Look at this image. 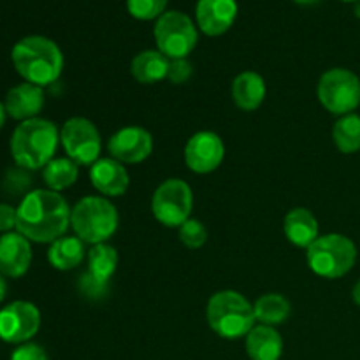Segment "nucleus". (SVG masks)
I'll return each mask as SVG.
<instances>
[{"label": "nucleus", "mask_w": 360, "mask_h": 360, "mask_svg": "<svg viewBox=\"0 0 360 360\" xmlns=\"http://www.w3.org/2000/svg\"><path fill=\"white\" fill-rule=\"evenodd\" d=\"M118 211L108 197H83L70 211V227L74 234L91 246L108 243L118 229Z\"/></svg>", "instance_id": "nucleus-5"}, {"label": "nucleus", "mask_w": 360, "mask_h": 360, "mask_svg": "<svg viewBox=\"0 0 360 360\" xmlns=\"http://www.w3.org/2000/svg\"><path fill=\"white\" fill-rule=\"evenodd\" d=\"M355 16H357L359 20H360V0H357V2H355Z\"/></svg>", "instance_id": "nucleus-37"}, {"label": "nucleus", "mask_w": 360, "mask_h": 360, "mask_svg": "<svg viewBox=\"0 0 360 360\" xmlns=\"http://www.w3.org/2000/svg\"><path fill=\"white\" fill-rule=\"evenodd\" d=\"M6 108H4V102H0V129H2L4 125H6Z\"/></svg>", "instance_id": "nucleus-35"}, {"label": "nucleus", "mask_w": 360, "mask_h": 360, "mask_svg": "<svg viewBox=\"0 0 360 360\" xmlns=\"http://www.w3.org/2000/svg\"><path fill=\"white\" fill-rule=\"evenodd\" d=\"M88 259V273L101 281H109L111 283L112 274L118 267V252L115 246L109 243H101L94 245L86 255Z\"/></svg>", "instance_id": "nucleus-25"}, {"label": "nucleus", "mask_w": 360, "mask_h": 360, "mask_svg": "<svg viewBox=\"0 0 360 360\" xmlns=\"http://www.w3.org/2000/svg\"><path fill=\"white\" fill-rule=\"evenodd\" d=\"M316 97L333 115H350L360 105V77L343 67L329 69L319 79Z\"/></svg>", "instance_id": "nucleus-7"}, {"label": "nucleus", "mask_w": 360, "mask_h": 360, "mask_svg": "<svg viewBox=\"0 0 360 360\" xmlns=\"http://www.w3.org/2000/svg\"><path fill=\"white\" fill-rule=\"evenodd\" d=\"M18 210L16 232L30 243H55L70 227V211L67 200L58 192L48 188L32 190L23 195Z\"/></svg>", "instance_id": "nucleus-1"}, {"label": "nucleus", "mask_w": 360, "mask_h": 360, "mask_svg": "<svg viewBox=\"0 0 360 360\" xmlns=\"http://www.w3.org/2000/svg\"><path fill=\"white\" fill-rule=\"evenodd\" d=\"M76 287H77V292H79L84 299H88V301H95V302L104 301V299L109 295V292H111V283H109V281L97 280V278L91 276L88 271H84V273L77 278Z\"/></svg>", "instance_id": "nucleus-28"}, {"label": "nucleus", "mask_w": 360, "mask_h": 360, "mask_svg": "<svg viewBox=\"0 0 360 360\" xmlns=\"http://www.w3.org/2000/svg\"><path fill=\"white\" fill-rule=\"evenodd\" d=\"M60 143L67 157L77 165H94L101 157V132L90 120L81 116H74L63 123L60 130Z\"/></svg>", "instance_id": "nucleus-10"}, {"label": "nucleus", "mask_w": 360, "mask_h": 360, "mask_svg": "<svg viewBox=\"0 0 360 360\" xmlns=\"http://www.w3.org/2000/svg\"><path fill=\"white\" fill-rule=\"evenodd\" d=\"M294 2H297V4H302V6H311V4H316V2H320V0H294Z\"/></svg>", "instance_id": "nucleus-36"}, {"label": "nucleus", "mask_w": 360, "mask_h": 360, "mask_svg": "<svg viewBox=\"0 0 360 360\" xmlns=\"http://www.w3.org/2000/svg\"><path fill=\"white\" fill-rule=\"evenodd\" d=\"M206 319L213 333L224 340H239L255 327L253 304L236 290L213 294L206 308Z\"/></svg>", "instance_id": "nucleus-4"}, {"label": "nucleus", "mask_w": 360, "mask_h": 360, "mask_svg": "<svg viewBox=\"0 0 360 360\" xmlns=\"http://www.w3.org/2000/svg\"><path fill=\"white\" fill-rule=\"evenodd\" d=\"M111 158L125 164H141L153 151V136L143 127H123L108 141Z\"/></svg>", "instance_id": "nucleus-13"}, {"label": "nucleus", "mask_w": 360, "mask_h": 360, "mask_svg": "<svg viewBox=\"0 0 360 360\" xmlns=\"http://www.w3.org/2000/svg\"><path fill=\"white\" fill-rule=\"evenodd\" d=\"M225 158V144L218 134L202 130L193 134L185 146L186 167L195 174L217 171Z\"/></svg>", "instance_id": "nucleus-12"}, {"label": "nucleus", "mask_w": 360, "mask_h": 360, "mask_svg": "<svg viewBox=\"0 0 360 360\" xmlns=\"http://www.w3.org/2000/svg\"><path fill=\"white\" fill-rule=\"evenodd\" d=\"M86 250L77 236H63L49 245L48 262L58 271H72L83 262Z\"/></svg>", "instance_id": "nucleus-22"}, {"label": "nucleus", "mask_w": 360, "mask_h": 360, "mask_svg": "<svg viewBox=\"0 0 360 360\" xmlns=\"http://www.w3.org/2000/svg\"><path fill=\"white\" fill-rule=\"evenodd\" d=\"M169 58L158 49H146L134 56L130 63V72L134 79L141 84H155L167 79Z\"/></svg>", "instance_id": "nucleus-21"}, {"label": "nucleus", "mask_w": 360, "mask_h": 360, "mask_svg": "<svg viewBox=\"0 0 360 360\" xmlns=\"http://www.w3.org/2000/svg\"><path fill=\"white\" fill-rule=\"evenodd\" d=\"M267 86L260 74L253 70H245L232 81V101L241 111L252 112L266 101Z\"/></svg>", "instance_id": "nucleus-19"}, {"label": "nucleus", "mask_w": 360, "mask_h": 360, "mask_svg": "<svg viewBox=\"0 0 360 360\" xmlns=\"http://www.w3.org/2000/svg\"><path fill=\"white\" fill-rule=\"evenodd\" d=\"M153 35L158 51L169 60L188 58L199 41L192 18L179 11H167L162 14L155 23Z\"/></svg>", "instance_id": "nucleus-8"}, {"label": "nucleus", "mask_w": 360, "mask_h": 360, "mask_svg": "<svg viewBox=\"0 0 360 360\" xmlns=\"http://www.w3.org/2000/svg\"><path fill=\"white\" fill-rule=\"evenodd\" d=\"M11 360H48V354L39 345L23 343L13 352Z\"/></svg>", "instance_id": "nucleus-31"}, {"label": "nucleus", "mask_w": 360, "mask_h": 360, "mask_svg": "<svg viewBox=\"0 0 360 360\" xmlns=\"http://www.w3.org/2000/svg\"><path fill=\"white\" fill-rule=\"evenodd\" d=\"M91 186L104 197H120L129 190V172L122 162L115 158H98L90 165Z\"/></svg>", "instance_id": "nucleus-16"}, {"label": "nucleus", "mask_w": 360, "mask_h": 360, "mask_svg": "<svg viewBox=\"0 0 360 360\" xmlns=\"http://www.w3.org/2000/svg\"><path fill=\"white\" fill-rule=\"evenodd\" d=\"M238 18L236 0H199L195 7L197 27L210 37L224 35Z\"/></svg>", "instance_id": "nucleus-14"}, {"label": "nucleus", "mask_w": 360, "mask_h": 360, "mask_svg": "<svg viewBox=\"0 0 360 360\" xmlns=\"http://www.w3.org/2000/svg\"><path fill=\"white\" fill-rule=\"evenodd\" d=\"M193 210V193L186 181L179 178L165 179L153 193L151 199V211L153 217L162 225L171 229H179Z\"/></svg>", "instance_id": "nucleus-9"}, {"label": "nucleus", "mask_w": 360, "mask_h": 360, "mask_svg": "<svg viewBox=\"0 0 360 360\" xmlns=\"http://www.w3.org/2000/svg\"><path fill=\"white\" fill-rule=\"evenodd\" d=\"M11 60L25 83L49 86L63 70V55L55 41L42 35H28L18 41L11 51Z\"/></svg>", "instance_id": "nucleus-2"}, {"label": "nucleus", "mask_w": 360, "mask_h": 360, "mask_svg": "<svg viewBox=\"0 0 360 360\" xmlns=\"http://www.w3.org/2000/svg\"><path fill=\"white\" fill-rule=\"evenodd\" d=\"M79 178V165L69 157L53 158L44 169H42V179H44L48 190L53 192H63L70 188Z\"/></svg>", "instance_id": "nucleus-24"}, {"label": "nucleus", "mask_w": 360, "mask_h": 360, "mask_svg": "<svg viewBox=\"0 0 360 360\" xmlns=\"http://www.w3.org/2000/svg\"><path fill=\"white\" fill-rule=\"evenodd\" d=\"M333 141L345 155L360 151V116L355 112L341 116L333 127Z\"/></svg>", "instance_id": "nucleus-26"}, {"label": "nucleus", "mask_w": 360, "mask_h": 360, "mask_svg": "<svg viewBox=\"0 0 360 360\" xmlns=\"http://www.w3.org/2000/svg\"><path fill=\"white\" fill-rule=\"evenodd\" d=\"M6 295H7V281H6V276L0 274V302L6 299Z\"/></svg>", "instance_id": "nucleus-33"}, {"label": "nucleus", "mask_w": 360, "mask_h": 360, "mask_svg": "<svg viewBox=\"0 0 360 360\" xmlns=\"http://www.w3.org/2000/svg\"><path fill=\"white\" fill-rule=\"evenodd\" d=\"M44 90L32 83H21L11 88L4 101L7 116L18 122L39 118V112L44 108Z\"/></svg>", "instance_id": "nucleus-17"}, {"label": "nucleus", "mask_w": 360, "mask_h": 360, "mask_svg": "<svg viewBox=\"0 0 360 360\" xmlns=\"http://www.w3.org/2000/svg\"><path fill=\"white\" fill-rule=\"evenodd\" d=\"M169 0H127L130 16L141 21L158 20L165 13Z\"/></svg>", "instance_id": "nucleus-27"}, {"label": "nucleus", "mask_w": 360, "mask_h": 360, "mask_svg": "<svg viewBox=\"0 0 360 360\" xmlns=\"http://www.w3.org/2000/svg\"><path fill=\"white\" fill-rule=\"evenodd\" d=\"M192 76H193V67L188 58L169 60L167 79L171 81L172 84H185Z\"/></svg>", "instance_id": "nucleus-30"}, {"label": "nucleus", "mask_w": 360, "mask_h": 360, "mask_svg": "<svg viewBox=\"0 0 360 360\" xmlns=\"http://www.w3.org/2000/svg\"><path fill=\"white\" fill-rule=\"evenodd\" d=\"M308 266L316 276L338 280L354 269L357 262V246L343 234H323L306 253Z\"/></svg>", "instance_id": "nucleus-6"}, {"label": "nucleus", "mask_w": 360, "mask_h": 360, "mask_svg": "<svg viewBox=\"0 0 360 360\" xmlns=\"http://www.w3.org/2000/svg\"><path fill=\"white\" fill-rule=\"evenodd\" d=\"M352 297H354V302L360 308V280L355 283L354 290H352Z\"/></svg>", "instance_id": "nucleus-34"}, {"label": "nucleus", "mask_w": 360, "mask_h": 360, "mask_svg": "<svg viewBox=\"0 0 360 360\" xmlns=\"http://www.w3.org/2000/svg\"><path fill=\"white\" fill-rule=\"evenodd\" d=\"M255 320L260 326L276 327L288 320L292 311V306L287 297L281 294H266L259 297L253 304Z\"/></svg>", "instance_id": "nucleus-23"}, {"label": "nucleus", "mask_w": 360, "mask_h": 360, "mask_svg": "<svg viewBox=\"0 0 360 360\" xmlns=\"http://www.w3.org/2000/svg\"><path fill=\"white\" fill-rule=\"evenodd\" d=\"M32 264V246L20 232L0 236V274L6 278H21Z\"/></svg>", "instance_id": "nucleus-15"}, {"label": "nucleus", "mask_w": 360, "mask_h": 360, "mask_svg": "<svg viewBox=\"0 0 360 360\" xmlns=\"http://www.w3.org/2000/svg\"><path fill=\"white\" fill-rule=\"evenodd\" d=\"M341 2H357V0H341Z\"/></svg>", "instance_id": "nucleus-38"}, {"label": "nucleus", "mask_w": 360, "mask_h": 360, "mask_svg": "<svg viewBox=\"0 0 360 360\" xmlns=\"http://www.w3.org/2000/svg\"><path fill=\"white\" fill-rule=\"evenodd\" d=\"M41 329V311L28 301H14L0 309V340L11 345L28 343Z\"/></svg>", "instance_id": "nucleus-11"}, {"label": "nucleus", "mask_w": 360, "mask_h": 360, "mask_svg": "<svg viewBox=\"0 0 360 360\" xmlns=\"http://www.w3.org/2000/svg\"><path fill=\"white\" fill-rule=\"evenodd\" d=\"M178 231H179V241H181L186 248L199 250L206 245L207 229L206 225H204L200 220H197V218H190V220H186Z\"/></svg>", "instance_id": "nucleus-29"}, {"label": "nucleus", "mask_w": 360, "mask_h": 360, "mask_svg": "<svg viewBox=\"0 0 360 360\" xmlns=\"http://www.w3.org/2000/svg\"><path fill=\"white\" fill-rule=\"evenodd\" d=\"M245 348L252 360H280L283 355V338L274 327L255 326L246 334Z\"/></svg>", "instance_id": "nucleus-20"}, {"label": "nucleus", "mask_w": 360, "mask_h": 360, "mask_svg": "<svg viewBox=\"0 0 360 360\" xmlns=\"http://www.w3.org/2000/svg\"><path fill=\"white\" fill-rule=\"evenodd\" d=\"M58 143L60 132L55 123L44 118L27 120L11 136V155L18 167L37 171L55 158Z\"/></svg>", "instance_id": "nucleus-3"}, {"label": "nucleus", "mask_w": 360, "mask_h": 360, "mask_svg": "<svg viewBox=\"0 0 360 360\" xmlns=\"http://www.w3.org/2000/svg\"><path fill=\"white\" fill-rule=\"evenodd\" d=\"M283 232L292 245L308 250L320 238L319 221L306 207H294L283 220Z\"/></svg>", "instance_id": "nucleus-18"}, {"label": "nucleus", "mask_w": 360, "mask_h": 360, "mask_svg": "<svg viewBox=\"0 0 360 360\" xmlns=\"http://www.w3.org/2000/svg\"><path fill=\"white\" fill-rule=\"evenodd\" d=\"M18 221V210L11 204H0V232L7 234L16 229Z\"/></svg>", "instance_id": "nucleus-32"}]
</instances>
